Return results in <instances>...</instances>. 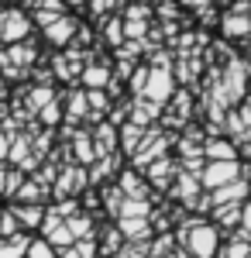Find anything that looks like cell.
<instances>
[{"label": "cell", "mask_w": 251, "mask_h": 258, "mask_svg": "<svg viewBox=\"0 0 251 258\" xmlns=\"http://www.w3.org/2000/svg\"><path fill=\"white\" fill-rule=\"evenodd\" d=\"M175 244L186 248L190 258H217V251H220V231L203 217H186L175 227Z\"/></svg>", "instance_id": "6da1fadb"}, {"label": "cell", "mask_w": 251, "mask_h": 258, "mask_svg": "<svg viewBox=\"0 0 251 258\" xmlns=\"http://www.w3.org/2000/svg\"><path fill=\"white\" fill-rule=\"evenodd\" d=\"M251 179V165H241V162H207L203 169H200V189H207V193H213V189H220V186H227V182H234V179Z\"/></svg>", "instance_id": "7a4b0ae2"}, {"label": "cell", "mask_w": 251, "mask_h": 258, "mask_svg": "<svg viewBox=\"0 0 251 258\" xmlns=\"http://www.w3.org/2000/svg\"><path fill=\"white\" fill-rule=\"evenodd\" d=\"M31 35V18L21 7H0V41L4 45H18Z\"/></svg>", "instance_id": "3957f363"}, {"label": "cell", "mask_w": 251, "mask_h": 258, "mask_svg": "<svg viewBox=\"0 0 251 258\" xmlns=\"http://www.w3.org/2000/svg\"><path fill=\"white\" fill-rule=\"evenodd\" d=\"M172 93H175L172 73H169V69H152V66H148V80H145V90H141V97L152 100V103H158V107H165Z\"/></svg>", "instance_id": "277c9868"}, {"label": "cell", "mask_w": 251, "mask_h": 258, "mask_svg": "<svg viewBox=\"0 0 251 258\" xmlns=\"http://www.w3.org/2000/svg\"><path fill=\"white\" fill-rule=\"evenodd\" d=\"M86 186H90V182H86V169H83V165H62L55 182H52V197L69 200V197H76V193H83Z\"/></svg>", "instance_id": "5b68a950"}, {"label": "cell", "mask_w": 251, "mask_h": 258, "mask_svg": "<svg viewBox=\"0 0 251 258\" xmlns=\"http://www.w3.org/2000/svg\"><path fill=\"white\" fill-rule=\"evenodd\" d=\"M175 172H179V165H175V159L172 155H162L158 162H152L145 172H141V179L152 186L155 193H165L169 186H172V179H175Z\"/></svg>", "instance_id": "8992f818"}, {"label": "cell", "mask_w": 251, "mask_h": 258, "mask_svg": "<svg viewBox=\"0 0 251 258\" xmlns=\"http://www.w3.org/2000/svg\"><path fill=\"white\" fill-rule=\"evenodd\" d=\"M35 59H38V45L31 38L18 41V45H7L4 52H0V62H7V66H18V69H35Z\"/></svg>", "instance_id": "52a82bcc"}, {"label": "cell", "mask_w": 251, "mask_h": 258, "mask_svg": "<svg viewBox=\"0 0 251 258\" xmlns=\"http://www.w3.org/2000/svg\"><path fill=\"white\" fill-rule=\"evenodd\" d=\"M165 193H169V200L182 203V210H190V203H193L203 189H200V179H196V176H190V172H175L172 186H169Z\"/></svg>", "instance_id": "ba28073f"}, {"label": "cell", "mask_w": 251, "mask_h": 258, "mask_svg": "<svg viewBox=\"0 0 251 258\" xmlns=\"http://www.w3.org/2000/svg\"><path fill=\"white\" fill-rule=\"evenodd\" d=\"M76 28H79V18L62 14V18H55L48 28H45V41L55 45V48H66V45L73 41V35H76Z\"/></svg>", "instance_id": "9c48e42d"}, {"label": "cell", "mask_w": 251, "mask_h": 258, "mask_svg": "<svg viewBox=\"0 0 251 258\" xmlns=\"http://www.w3.org/2000/svg\"><path fill=\"white\" fill-rule=\"evenodd\" d=\"M158 117H162V107H158V103H152V100H145V97H131L128 124H135V127H152Z\"/></svg>", "instance_id": "30bf717a"}, {"label": "cell", "mask_w": 251, "mask_h": 258, "mask_svg": "<svg viewBox=\"0 0 251 258\" xmlns=\"http://www.w3.org/2000/svg\"><path fill=\"white\" fill-rule=\"evenodd\" d=\"M251 197V179H234L227 186H220V189H213L210 193V203L213 207H220V203H244Z\"/></svg>", "instance_id": "8fae6325"}, {"label": "cell", "mask_w": 251, "mask_h": 258, "mask_svg": "<svg viewBox=\"0 0 251 258\" xmlns=\"http://www.w3.org/2000/svg\"><path fill=\"white\" fill-rule=\"evenodd\" d=\"M90 141H93L97 159H107V155L117 152V127H110L107 120H100L97 127H90Z\"/></svg>", "instance_id": "7c38bea8"}, {"label": "cell", "mask_w": 251, "mask_h": 258, "mask_svg": "<svg viewBox=\"0 0 251 258\" xmlns=\"http://www.w3.org/2000/svg\"><path fill=\"white\" fill-rule=\"evenodd\" d=\"M58 103H66V127H76L86 117V93L83 90H66L58 93Z\"/></svg>", "instance_id": "4fadbf2b"}, {"label": "cell", "mask_w": 251, "mask_h": 258, "mask_svg": "<svg viewBox=\"0 0 251 258\" xmlns=\"http://www.w3.org/2000/svg\"><path fill=\"white\" fill-rule=\"evenodd\" d=\"M79 83H83V90H107V83H110V62H86L79 69Z\"/></svg>", "instance_id": "5bb4252c"}, {"label": "cell", "mask_w": 251, "mask_h": 258, "mask_svg": "<svg viewBox=\"0 0 251 258\" xmlns=\"http://www.w3.org/2000/svg\"><path fill=\"white\" fill-rule=\"evenodd\" d=\"M117 189H120L128 200H148L152 197V186H148V182L141 179V172H135V169H124V172H120Z\"/></svg>", "instance_id": "9a60e30c"}, {"label": "cell", "mask_w": 251, "mask_h": 258, "mask_svg": "<svg viewBox=\"0 0 251 258\" xmlns=\"http://www.w3.org/2000/svg\"><path fill=\"white\" fill-rule=\"evenodd\" d=\"M120 152H114V155H107V159H97L93 165H86V182L90 186H100V182H107V179L114 176V172H120Z\"/></svg>", "instance_id": "2e32d148"}, {"label": "cell", "mask_w": 251, "mask_h": 258, "mask_svg": "<svg viewBox=\"0 0 251 258\" xmlns=\"http://www.w3.org/2000/svg\"><path fill=\"white\" fill-rule=\"evenodd\" d=\"M117 231L124 241H152V224L148 217H120L117 220Z\"/></svg>", "instance_id": "e0dca14e"}, {"label": "cell", "mask_w": 251, "mask_h": 258, "mask_svg": "<svg viewBox=\"0 0 251 258\" xmlns=\"http://www.w3.org/2000/svg\"><path fill=\"white\" fill-rule=\"evenodd\" d=\"M11 214H14V220H18L21 231H35V227H41L45 207H38V203H14Z\"/></svg>", "instance_id": "ac0fdd59"}, {"label": "cell", "mask_w": 251, "mask_h": 258, "mask_svg": "<svg viewBox=\"0 0 251 258\" xmlns=\"http://www.w3.org/2000/svg\"><path fill=\"white\" fill-rule=\"evenodd\" d=\"M220 31L227 38H251V18L244 14H231V11H220Z\"/></svg>", "instance_id": "d6986e66"}, {"label": "cell", "mask_w": 251, "mask_h": 258, "mask_svg": "<svg viewBox=\"0 0 251 258\" xmlns=\"http://www.w3.org/2000/svg\"><path fill=\"white\" fill-rule=\"evenodd\" d=\"M203 159L207 162H234L237 159V148L227 138H207L203 141Z\"/></svg>", "instance_id": "ffe728a7"}, {"label": "cell", "mask_w": 251, "mask_h": 258, "mask_svg": "<svg viewBox=\"0 0 251 258\" xmlns=\"http://www.w3.org/2000/svg\"><path fill=\"white\" fill-rule=\"evenodd\" d=\"M210 217H213L210 224L217 231H220V227H224V231H234V227L241 224V203H220V207L210 210Z\"/></svg>", "instance_id": "44dd1931"}, {"label": "cell", "mask_w": 251, "mask_h": 258, "mask_svg": "<svg viewBox=\"0 0 251 258\" xmlns=\"http://www.w3.org/2000/svg\"><path fill=\"white\" fill-rule=\"evenodd\" d=\"M48 197H52V189H48V186H41V182H35V179H24V182H21V189L14 193L18 203H38V207Z\"/></svg>", "instance_id": "7402d4cb"}, {"label": "cell", "mask_w": 251, "mask_h": 258, "mask_svg": "<svg viewBox=\"0 0 251 258\" xmlns=\"http://www.w3.org/2000/svg\"><path fill=\"white\" fill-rule=\"evenodd\" d=\"M28 244H31V238H28L24 231L11 234V238H0V258H24Z\"/></svg>", "instance_id": "603a6c76"}, {"label": "cell", "mask_w": 251, "mask_h": 258, "mask_svg": "<svg viewBox=\"0 0 251 258\" xmlns=\"http://www.w3.org/2000/svg\"><path fill=\"white\" fill-rule=\"evenodd\" d=\"M66 231L73 234V241H83V238H93V217L90 214H73V217H66Z\"/></svg>", "instance_id": "cb8c5ba5"}, {"label": "cell", "mask_w": 251, "mask_h": 258, "mask_svg": "<svg viewBox=\"0 0 251 258\" xmlns=\"http://www.w3.org/2000/svg\"><path fill=\"white\" fill-rule=\"evenodd\" d=\"M120 203H124V193L117 189V182H107V186L100 189V210H103V214H110V217H117Z\"/></svg>", "instance_id": "d4e9b609"}, {"label": "cell", "mask_w": 251, "mask_h": 258, "mask_svg": "<svg viewBox=\"0 0 251 258\" xmlns=\"http://www.w3.org/2000/svg\"><path fill=\"white\" fill-rule=\"evenodd\" d=\"M103 41L117 48V45H124V24H120V14H110V18L103 21Z\"/></svg>", "instance_id": "484cf974"}, {"label": "cell", "mask_w": 251, "mask_h": 258, "mask_svg": "<svg viewBox=\"0 0 251 258\" xmlns=\"http://www.w3.org/2000/svg\"><path fill=\"white\" fill-rule=\"evenodd\" d=\"M155 207L148 203V200H128L124 197V203H120V210H117V220L120 217H148Z\"/></svg>", "instance_id": "4316f807"}, {"label": "cell", "mask_w": 251, "mask_h": 258, "mask_svg": "<svg viewBox=\"0 0 251 258\" xmlns=\"http://www.w3.org/2000/svg\"><path fill=\"white\" fill-rule=\"evenodd\" d=\"M86 93V110L90 114H100V117H107V110H110V97L103 93V90H83Z\"/></svg>", "instance_id": "83f0119b"}, {"label": "cell", "mask_w": 251, "mask_h": 258, "mask_svg": "<svg viewBox=\"0 0 251 258\" xmlns=\"http://www.w3.org/2000/svg\"><path fill=\"white\" fill-rule=\"evenodd\" d=\"M120 244H124L120 231H117V227H103V244H97V248H100V255H103V258L117 255V248H120Z\"/></svg>", "instance_id": "f1b7e54d"}, {"label": "cell", "mask_w": 251, "mask_h": 258, "mask_svg": "<svg viewBox=\"0 0 251 258\" xmlns=\"http://www.w3.org/2000/svg\"><path fill=\"white\" fill-rule=\"evenodd\" d=\"M35 117L41 120V124H45V127H48V131H52V127H55L58 120H62V103H58V93H55V100H52V103H48V107H41L38 114H35Z\"/></svg>", "instance_id": "f546056e"}, {"label": "cell", "mask_w": 251, "mask_h": 258, "mask_svg": "<svg viewBox=\"0 0 251 258\" xmlns=\"http://www.w3.org/2000/svg\"><path fill=\"white\" fill-rule=\"evenodd\" d=\"M24 172H21V169H7V172H4V197L7 200H14V193H18L21 189V182H24Z\"/></svg>", "instance_id": "4dcf8cb0"}, {"label": "cell", "mask_w": 251, "mask_h": 258, "mask_svg": "<svg viewBox=\"0 0 251 258\" xmlns=\"http://www.w3.org/2000/svg\"><path fill=\"white\" fill-rule=\"evenodd\" d=\"M24 258H55V248H52L45 238H31V244H28Z\"/></svg>", "instance_id": "1f68e13d"}, {"label": "cell", "mask_w": 251, "mask_h": 258, "mask_svg": "<svg viewBox=\"0 0 251 258\" xmlns=\"http://www.w3.org/2000/svg\"><path fill=\"white\" fill-rule=\"evenodd\" d=\"M217 258H251V244L248 241H227V248L217 251Z\"/></svg>", "instance_id": "d6a6232c"}, {"label": "cell", "mask_w": 251, "mask_h": 258, "mask_svg": "<svg viewBox=\"0 0 251 258\" xmlns=\"http://www.w3.org/2000/svg\"><path fill=\"white\" fill-rule=\"evenodd\" d=\"M145 80H148V66H135V73H131V80H128V86H131V97H141Z\"/></svg>", "instance_id": "836d02e7"}, {"label": "cell", "mask_w": 251, "mask_h": 258, "mask_svg": "<svg viewBox=\"0 0 251 258\" xmlns=\"http://www.w3.org/2000/svg\"><path fill=\"white\" fill-rule=\"evenodd\" d=\"M18 220H14V214L11 210H0V238H11V234H18Z\"/></svg>", "instance_id": "e575fe53"}, {"label": "cell", "mask_w": 251, "mask_h": 258, "mask_svg": "<svg viewBox=\"0 0 251 258\" xmlns=\"http://www.w3.org/2000/svg\"><path fill=\"white\" fill-rule=\"evenodd\" d=\"M196 18H200L203 28H213V24H220V11H217L213 4H207V7H200V11H196Z\"/></svg>", "instance_id": "d590c367"}, {"label": "cell", "mask_w": 251, "mask_h": 258, "mask_svg": "<svg viewBox=\"0 0 251 258\" xmlns=\"http://www.w3.org/2000/svg\"><path fill=\"white\" fill-rule=\"evenodd\" d=\"M73 251H76L79 258H97V241L93 238H83V241H73Z\"/></svg>", "instance_id": "8d00e7d4"}, {"label": "cell", "mask_w": 251, "mask_h": 258, "mask_svg": "<svg viewBox=\"0 0 251 258\" xmlns=\"http://www.w3.org/2000/svg\"><path fill=\"white\" fill-rule=\"evenodd\" d=\"M52 210H55L58 217L66 220V217H73V214H79V203H76V200H73V197H69V200H58V203H55V207H52Z\"/></svg>", "instance_id": "74e56055"}, {"label": "cell", "mask_w": 251, "mask_h": 258, "mask_svg": "<svg viewBox=\"0 0 251 258\" xmlns=\"http://www.w3.org/2000/svg\"><path fill=\"white\" fill-rule=\"evenodd\" d=\"M35 11H48V14H66V4L62 0H38Z\"/></svg>", "instance_id": "f35d334b"}, {"label": "cell", "mask_w": 251, "mask_h": 258, "mask_svg": "<svg viewBox=\"0 0 251 258\" xmlns=\"http://www.w3.org/2000/svg\"><path fill=\"white\" fill-rule=\"evenodd\" d=\"M227 11H231V14H244V18H251V0H231Z\"/></svg>", "instance_id": "ab89813d"}, {"label": "cell", "mask_w": 251, "mask_h": 258, "mask_svg": "<svg viewBox=\"0 0 251 258\" xmlns=\"http://www.w3.org/2000/svg\"><path fill=\"white\" fill-rule=\"evenodd\" d=\"M179 4H186V7H193V11H200V7H207L210 0H179Z\"/></svg>", "instance_id": "60d3db41"}, {"label": "cell", "mask_w": 251, "mask_h": 258, "mask_svg": "<svg viewBox=\"0 0 251 258\" xmlns=\"http://www.w3.org/2000/svg\"><path fill=\"white\" fill-rule=\"evenodd\" d=\"M7 145H11V141H7L4 135H0V162H4V155H7Z\"/></svg>", "instance_id": "b9f144b4"}, {"label": "cell", "mask_w": 251, "mask_h": 258, "mask_svg": "<svg viewBox=\"0 0 251 258\" xmlns=\"http://www.w3.org/2000/svg\"><path fill=\"white\" fill-rule=\"evenodd\" d=\"M135 4H145V7H158L162 0H135Z\"/></svg>", "instance_id": "7bdbcfd3"}, {"label": "cell", "mask_w": 251, "mask_h": 258, "mask_svg": "<svg viewBox=\"0 0 251 258\" xmlns=\"http://www.w3.org/2000/svg\"><path fill=\"white\" fill-rule=\"evenodd\" d=\"M244 145H251V127H248V131H244Z\"/></svg>", "instance_id": "ee69618b"}, {"label": "cell", "mask_w": 251, "mask_h": 258, "mask_svg": "<svg viewBox=\"0 0 251 258\" xmlns=\"http://www.w3.org/2000/svg\"><path fill=\"white\" fill-rule=\"evenodd\" d=\"M24 4H28V7H35V4H38V0H24Z\"/></svg>", "instance_id": "f6af8a7d"}, {"label": "cell", "mask_w": 251, "mask_h": 258, "mask_svg": "<svg viewBox=\"0 0 251 258\" xmlns=\"http://www.w3.org/2000/svg\"><path fill=\"white\" fill-rule=\"evenodd\" d=\"M145 258H165V255H145Z\"/></svg>", "instance_id": "bcb514c9"}, {"label": "cell", "mask_w": 251, "mask_h": 258, "mask_svg": "<svg viewBox=\"0 0 251 258\" xmlns=\"http://www.w3.org/2000/svg\"><path fill=\"white\" fill-rule=\"evenodd\" d=\"M0 117H4V110H0Z\"/></svg>", "instance_id": "7dc6e473"}]
</instances>
